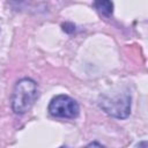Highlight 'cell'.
Instances as JSON below:
<instances>
[{
	"label": "cell",
	"mask_w": 148,
	"mask_h": 148,
	"mask_svg": "<svg viewBox=\"0 0 148 148\" xmlns=\"http://www.w3.org/2000/svg\"><path fill=\"white\" fill-rule=\"evenodd\" d=\"M38 97L37 83L29 77L16 82L12 94V109L16 114H23L31 109Z\"/></svg>",
	"instance_id": "cell-1"
},
{
	"label": "cell",
	"mask_w": 148,
	"mask_h": 148,
	"mask_svg": "<svg viewBox=\"0 0 148 148\" xmlns=\"http://www.w3.org/2000/svg\"><path fill=\"white\" fill-rule=\"evenodd\" d=\"M51 116L56 118L74 119L79 116L80 108L75 99L67 95H58L53 97L47 108Z\"/></svg>",
	"instance_id": "cell-2"
},
{
	"label": "cell",
	"mask_w": 148,
	"mask_h": 148,
	"mask_svg": "<svg viewBox=\"0 0 148 148\" xmlns=\"http://www.w3.org/2000/svg\"><path fill=\"white\" fill-rule=\"evenodd\" d=\"M99 106L110 116L116 118H126L131 112V98L127 94L116 96H103Z\"/></svg>",
	"instance_id": "cell-3"
},
{
	"label": "cell",
	"mask_w": 148,
	"mask_h": 148,
	"mask_svg": "<svg viewBox=\"0 0 148 148\" xmlns=\"http://www.w3.org/2000/svg\"><path fill=\"white\" fill-rule=\"evenodd\" d=\"M94 7L97 9V12L104 16H110L112 15V12H113V3L111 1H105V0H102V1H95L94 2Z\"/></svg>",
	"instance_id": "cell-4"
},
{
	"label": "cell",
	"mask_w": 148,
	"mask_h": 148,
	"mask_svg": "<svg viewBox=\"0 0 148 148\" xmlns=\"http://www.w3.org/2000/svg\"><path fill=\"white\" fill-rule=\"evenodd\" d=\"M62 30L65 31V32H67V34H72L74 30H75V25L73 24V23H68V22H66V23H62Z\"/></svg>",
	"instance_id": "cell-5"
},
{
	"label": "cell",
	"mask_w": 148,
	"mask_h": 148,
	"mask_svg": "<svg viewBox=\"0 0 148 148\" xmlns=\"http://www.w3.org/2000/svg\"><path fill=\"white\" fill-rule=\"evenodd\" d=\"M84 148H105L104 146H102L101 143L98 142H90L89 145H87Z\"/></svg>",
	"instance_id": "cell-6"
},
{
	"label": "cell",
	"mask_w": 148,
	"mask_h": 148,
	"mask_svg": "<svg viewBox=\"0 0 148 148\" xmlns=\"http://www.w3.org/2000/svg\"><path fill=\"white\" fill-rule=\"evenodd\" d=\"M138 148H148V143H147V141H141V142L139 143Z\"/></svg>",
	"instance_id": "cell-7"
},
{
	"label": "cell",
	"mask_w": 148,
	"mask_h": 148,
	"mask_svg": "<svg viewBox=\"0 0 148 148\" xmlns=\"http://www.w3.org/2000/svg\"><path fill=\"white\" fill-rule=\"evenodd\" d=\"M59 148H68V147H66V146H61V147H59Z\"/></svg>",
	"instance_id": "cell-8"
}]
</instances>
